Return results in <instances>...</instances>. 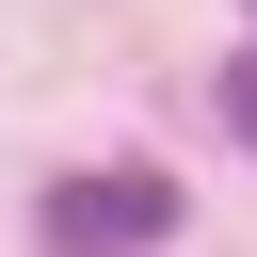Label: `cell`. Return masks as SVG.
I'll list each match as a JSON object with an SVG mask.
<instances>
[{
    "mask_svg": "<svg viewBox=\"0 0 257 257\" xmlns=\"http://www.w3.org/2000/svg\"><path fill=\"white\" fill-rule=\"evenodd\" d=\"M32 225H48V257H145V241L177 225V177H145V161H96V177H64Z\"/></svg>",
    "mask_w": 257,
    "mask_h": 257,
    "instance_id": "6da1fadb",
    "label": "cell"
},
{
    "mask_svg": "<svg viewBox=\"0 0 257 257\" xmlns=\"http://www.w3.org/2000/svg\"><path fill=\"white\" fill-rule=\"evenodd\" d=\"M225 128H241V145H257V48H241V64H225Z\"/></svg>",
    "mask_w": 257,
    "mask_h": 257,
    "instance_id": "7a4b0ae2",
    "label": "cell"
}]
</instances>
